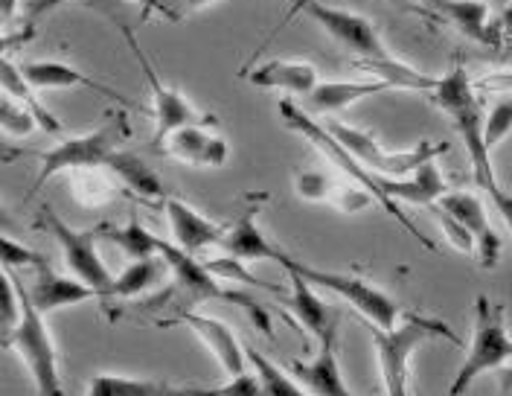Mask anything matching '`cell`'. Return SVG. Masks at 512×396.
I'll use <instances>...</instances> for the list:
<instances>
[{"label":"cell","instance_id":"cell-1","mask_svg":"<svg viewBox=\"0 0 512 396\" xmlns=\"http://www.w3.org/2000/svg\"><path fill=\"white\" fill-rule=\"evenodd\" d=\"M434 102L440 105V111L451 120V126L457 129V134L463 137V146L469 152V161H472V175H475V184L492 201L504 196L507 190L498 184L495 178V169H492V152L486 149L483 143V120H480V105L475 97V88H472V79L466 73V67L457 65L448 70L446 76H440L437 88L431 91Z\"/></svg>","mask_w":512,"mask_h":396},{"label":"cell","instance_id":"cell-2","mask_svg":"<svg viewBox=\"0 0 512 396\" xmlns=\"http://www.w3.org/2000/svg\"><path fill=\"white\" fill-rule=\"evenodd\" d=\"M280 120L286 123L291 132L303 134L315 149H318L320 155L329 161V164H335L338 169H341V175H347V178H352L358 187H364L370 196L376 198L379 204H382L384 213H390L393 219H399V225L405 228V231L414 236L416 242L422 245V248H428V251H437V245H434V239L431 236H425V233L416 228L414 222L402 213V207L396 204V201H390V198L384 196L382 187H379V175L376 172H370L367 166L361 164L352 152H347L332 134L326 132V126L323 123H318L312 114H306L297 102H291V99H280Z\"/></svg>","mask_w":512,"mask_h":396},{"label":"cell","instance_id":"cell-3","mask_svg":"<svg viewBox=\"0 0 512 396\" xmlns=\"http://www.w3.org/2000/svg\"><path fill=\"white\" fill-rule=\"evenodd\" d=\"M367 330H370L373 344H376V356H379V367H382V385L387 396H411L408 394L411 356L425 341L446 338L454 347L463 344L446 321H440L434 315H416V312H405L393 330H382L373 324H367Z\"/></svg>","mask_w":512,"mask_h":396},{"label":"cell","instance_id":"cell-4","mask_svg":"<svg viewBox=\"0 0 512 396\" xmlns=\"http://www.w3.org/2000/svg\"><path fill=\"white\" fill-rule=\"evenodd\" d=\"M128 137H131V129H128L126 114L117 108L105 117L102 126H96L94 132L82 134V137H67L50 152H35V158L41 161V169L35 175V184L30 187V196L38 193L59 172L105 169L108 161L120 152V143Z\"/></svg>","mask_w":512,"mask_h":396},{"label":"cell","instance_id":"cell-5","mask_svg":"<svg viewBox=\"0 0 512 396\" xmlns=\"http://www.w3.org/2000/svg\"><path fill=\"white\" fill-rule=\"evenodd\" d=\"M512 362V338L507 332V309L486 295L475 297V330L466 362L457 367L446 396H463L483 373Z\"/></svg>","mask_w":512,"mask_h":396},{"label":"cell","instance_id":"cell-6","mask_svg":"<svg viewBox=\"0 0 512 396\" xmlns=\"http://www.w3.org/2000/svg\"><path fill=\"white\" fill-rule=\"evenodd\" d=\"M18 283V292H21V321L18 327L3 338V347L15 350L21 356L24 367L30 370L32 382L38 388L41 396H64L62 376H59V356H56V344H53V335L44 324V315L32 306L30 295H27V286L24 280L18 277V271H9Z\"/></svg>","mask_w":512,"mask_h":396},{"label":"cell","instance_id":"cell-7","mask_svg":"<svg viewBox=\"0 0 512 396\" xmlns=\"http://www.w3.org/2000/svg\"><path fill=\"white\" fill-rule=\"evenodd\" d=\"M277 265L283 268H294L300 277H306L315 289H329L338 297H344L347 303H352L361 318L373 327H382V330H393L399 324V318L405 315L399 309V303L393 297L382 292L379 286H373L370 280L358 277V274H344V271H326V268H315V265L300 263L294 260L291 254L280 251L277 257Z\"/></svg>","mask_w":512,"mask_h":396},{"label":"cell","instance_id":"cell-8","mask_svg":"<svg viewBox=\"0 0 512 396\" xmlns=\"http://www.w3.org/2000/svg\"><path fill=\"white\" fill-rule=\"evenodd\" d=\"M38 228L47 231L56 239V245L62 248L64 265H67V271H70L73 277H79L82 283H88L91 289H96L102 300L111 297L114 274L108 271V265L102 263V257H99V251H96V242L102 239V236H99V228L76 231V228H70V225L64 222L62 216H59L50 204L41 207V213H38Z\"/></svg>","mask_w":512,"mask_h":396},{"label":"cell","instance_id":"cell-9","mask_svg":"<svg viewBox=\"0 0 512 396\" xmlns=\"http://www.w3.org/2000/svg\"><path fill=\"white\" fill-rule=\"evenodd\" d=\"M323 126L370 172L387 175V178H408L425 161H434L443 152H448V143H431V140H422V143H416L414 149H405V152H390V149L379 146L376 137L370 132H364V129H352V126L335 123V120H329Z\"/></svg>","mask_w":512,"mask_h":396},{"label":"cell","instance_id":"cell-10","mask_svg":"<svg viewBox=\"0 0 512 396\" xmlns=\"http://www.w3.org/2000/svg\"><path fill=\"white\" fill-rule=\"evenodd\" d=\"M291 15H306L318 24L332 41H338L344 50H350L361 59H390L393 53L387 50L384 38L376 30V24L350 9H335L320 0H297L291 6Z\"/></svg>","mask_w":512,"mask_h":396},{"label":"cell","instance_id":"cell-11","mask_svg":"<svg viewBox=\"0 0 512 396\" xmlns=\"http://www.w3.org/2000/svg\"><path fill=\"white\" fill-rule=\"evenodd\" d=\"M120 30L126 35V44L131 47L137 65H140L146 82H149V88H152V111H155V137H152V149H160V146L166 143V137L172 132H178L181 126H192V123H216V117L198 114L190 99L184 97L181 91L169 88V85L160 79V73L155 70V65H152V59H149L146 50L140 47L137 35L131 33L128 27H120Z\"/></svg>","mask_w":512,"mask_h":396},{"label":"cell","instance_id":"cell-12","mask_svg":"<svg viewBox=\"0 0 512 396\" xmlns=\"http://www.w3.org/2000/svg\"><path fill=\"white\" fill-rule=\"evenodd\" d=\"M288 280H291V292L280 297V306H286L291 312V318L303 327L306 332H312L320 341V347L326 344H338V324H341V312L335 306H329L323 297H318L315 286L300 277L294 268H286Z\"/></svg>","mask_w":512,"mask_h":396},{"label":"cell","instance_id":"cell-13","mask_svg":"<svg viewBox=\"0 0 512 396\" xmlns=\"http://www.w3.org/2000/svg\"><path fill=\"white\" fill-rule=\"evenodd\" d=\"M160 327H187L192 330L204 347L216 356V362L222 364V370L233 379V376H242L248 373L245 362H248V353L245 347L239 344V338L233 335V330L222 324L219 318H210V315H198V312H181L169 321H160Z\"/></svg>","mask_w":512,"mask_h":396},{"label":"cell","instance_id":"cell-14","mask_svg":"<svg viewBox=\"0 0 512 396\" xmlns=\"http://www.w3.org/2000/svg\"><path fill=\"white\" fill-rule=\"evenodd\" d=\"M440 207L446 210L451 219H457L466 231L472 233L480 265L483 268H495L498 260H501V236L492 228L483 201L475 193H463L460 190V193H446V196L440 198Z\"/></svg>","mask_w":512,"mask_h":396},{"label":"cell","instance_id":"cell-15","mask_svg":"<svg viewBox=\"0 0 512 396\" xmlns=\"http://www.w3.org/2000/svg\"><path fill=\"white\" fill-rule=\"evenodd\" d=\"M210 126L216 123H192L181 126L178 132L166 137V143L160 146V152H166L169 158L181 161L187 166H207V169H219L227 164L230 146L219 132H210Z\"/></svg>","mask_w":512,"mask_h":396},{"label":"cell","instance_id":"cell-16","mask_svg":"<svg viewBox=\"0 0 512 396\" xmlns=\"http://www.w3.org/2000/svg\"><path fill=\"white\" fill-rule=\"evenodd\" d=\"M163 210H166V222H169V231H172V242L178 248H184L187 254H201L204 248L210 245H219L224 239V225L219 222H210L207 216H201L195 207L184 204L181 198H166L163 201Z\"/></svg>","mask_w":512,"mask_h":396},{"label":"cell","instance_id":"cell-17","mask_svg":"<svg viewBox=\"0 0 512 396\" xmlns=\"http://www.w3.org/2000/svg\"><path fill=\"white\" fill-rule=\"evenodd\" d=\"M384 91H396V85L376 79V76H370V79H329V82H320L318 88L306 97L303 111L312 117L338 114V111H347L350 105H358L361 99L376 97Z\"/></svg>","mask_w":512,"mask_h":396},{"label":"cell","instance_id":"cell-18","mask_svg":"<svg viewBox=\"0 0 512 396\" xmlns=\"http://www.w3.org/2000/svg\"><path fill=\"white\" fill-rule=\"evenodd\" d=\"M21 70H24L27 82H30L35 91H64V88H88V91H94V94H99V97L111 99V102H117V105H128V99L123 97L120 91L108 88L105 82H96V79H91L88 73H82L79 67L67 65V62H59V59L24 62V65H21Z\"/></svg>","mask_w":512,"mask_h":396},{"label":"cell","instance_id":"cell-19","mask_svg":"<svg viewBox=\"0 0 512 396\" xmlns=\"http://www.w3.org/2000/svg\"><path fill=\"white\" fill-rule=\"evenodd\" d=\"M248 82L256 88H268V91H280L288 97H309L320 85L318 67L312 62H294V59H268L254 70L245 73Z\"/></svg>","mask_w":512,"mask_h":396},{"label":"cell","instance_id":"cell-20","mask_svg":"<svg viewBox=\"0 0 512 396\" xmlns=\"http://www.w3.org/2000/svg\"><path fill=\"white\" fill-rule=\"evenodd\" d=\"M30 300L32 306L41 312V315H50L56 309H64V306H79V303H88L99 297L96 289H91L88 283H82L79 277H62L56 274L50 265L47 268H38L35 271V280L30 286Z\"/></svg>","mask_w":512,"mask_h":396},{"label":"cell","instance_id":"cell-21","mask_svg":"<svg viewBox=\"0 0 512 396\" xmlns=\"http://www.w3.org/2000/svg\"><path fill=\"white\" fill-rule=\"evenodd\" d=\"M259 204H262V201H259ZM259 204H251V207L236 219V225L224 231V239L219 242V248H222L227 257H236V260H242V263H254V260L277 263V257H280L283 248H277L265 233L259 231V225H256Z\"/></svg>","mask_w":512,"mask_h":396},{"label":"cell","instance_id":"cell-22","mask_svg":"<svg viewBox=\"0 0 512 396\" xmlns=\"http://www.w3.org/2000/svg\"><path fill=\"white\" fill-rule=\"evenodd\" d=\"M338 344H326L320 347V353L312 362H288L286 370L303 385V391L309 396H352L350 388L344 385L341 376V364H338Z\"/></svg>","mask_w":512,"mask_h":396},{"label":"cell","instance_id":"cell-23","mask_svg":"<svg viewBox=\"0 0 512 396\" xmlns=\"http://www.w3.org/2000/svg\"><path fill=\"white\" fill-rule=\"evenodd\" d=\"M379 187L382 193L390 201H408V204H434L440 198L446 196V178L437 166V158L434 161H425V164L414 169L408 178H387V175H379Z\"/></svg>","mask_w":512,"mask_h":396},{"label":"cell","instance_id":"cell-24","mask_svg":"<svg viewBox=\"0 0 512 396\" xmlns=\"http://www.w3.org/2000/svg\"><path fill=\"white\" fill-rule=\"evenodd\" d=\"M117 181H123V187H126V193L131 196H137L140 201H146V204H158V201H166V190H163V184H160V178L152 172V166L146 164L140 155H134V152H117L108 166H105Z\"/></svg>","mask_w":512,"mask_h":396},{"label":"cell","instance_id":"cell-25","mask_svg":"<svg viewBox=\"0 0 512 396\" xmlns=\"http://www.w3.org/2000/svg\"><path fill=\"white\" fill-rule=\"evenodd\" d=\"M428 9H434L448 24L475 41L492 44L495 27H489V6L483 0H422Z\"/></svg>","mask_w":512,"mask_h":396},{"label":"cell","instance_id":"cell-26","mask_svg":"<svg viewBox=\"0 0 512 396\" xmlns=\"http://www.w3.org/2000/svg\"><path fill=\"white\" fill-rule=\"evenodd\" d=\"M3 94H6V97L18 99L21 105H27L32 114H35V120H38V126H41L44 132L62 134V123L56 120V114H53L47 105H41V99L35 97V88L27 82V76H24L21 65H15L12 59H6V62H3Z\"/></svg>","mask_w":512,"mask_h":396},{"label":"cell","instance_id":"cell-27","mask_svg":"<svg viewBox=\"0 0 512 396\" xmlns=\"http://www.w3.org/2000/svg\"><path fill=\"white\" fill-rule=\"evenodd\" d=\"M169 271H172V268H169V263H166L160 254L158 257L134 260V263L128 265L120 277H114L111 297L126 300V297H137V295H143V292H152V289H158L160 283H163V277H166Z\"/></svg>","mask_w":512,"mask_h":396},{"label":"cell","instance_id":"cell-28","mask_svg":"<svg viewBox=\"0 0 512 396\" xmlns=\"http://www.w3.org/2000/svg\"><path fill=\"white\" fill-rule=\"evenodd\" d=\"M85 396H178V385L155 382V379H134L117 373H99L88 382Z\"/></svg>","mask_w":512,"mask_h":396},{"label":"cell","instance_id":"cell-29","mask_svg":"<svg viewBox=\"0 0 512 396\" xmlns=\"http://www.w3.org/2000/svg\"><path fill=\"white\" fill-rule=\"evenodd\" d=\"M99 236L120 245L128 257L134 260H143V257H158V236L143 228L134 216L128 219V225L123 228H114V225H99Z\"/></svg>","mask_w":512,"mask_h":396},{"label":"cell","instance_id":"cell-30","mask_svg":"<svg viewBox=\"0 0 512 396\" xmlns=\"http://www.w3.org/2000/svg\"><path fill=\"white\" fill-rule=\"evenodd\" d=\"M245 353H248V362L254 364V373L259 376V385H262L265 396H309L286 367L274 364L254 347H245Z\"/></svg>","mask_w":512,"mask_h":396},{"label":"cell","instance_id":"cell-31","mask_svg":"<svg viewBox=\"0 0 512 396\" xmlns=\"http://www.w3.org/2000/svg\"><path fill=\"white\" fill-rule=\"evenodd\" d=\"M207 265V271L213 274V277H222V280H230V283H239V286H251V289H265V292H283L280 286H274V283H265V280H259L256 274H251L242 260H236V257H216V260H204Z\"/></svg>","mask_w":512,"mask_h":396},{"label":"cell","instance_id":"cell-32","mask_svg":"<svg viewBox=\"0 0 512 396\" xmlns=\"http://www.w3.org/2000/svg\"><path fill=\"white\" fill-rule=\"evenodd\" d=\"M178 396H265V391H262L256 373H242V376H233L227 385H219V388H204V385L181 388L178 385Z\"/></svg>","mask_w":512,"mask_h":396},{"label":"cell","instance_id":"cell-33","mask_svg":"<svg viewBox=\"0 0 512 396\" xmlns=\"http://www.w3.org/2000/svg\"><path fill=\"white\" fill-rule=\"evenodd\" d=\"M0 254H3V271H18V268H47V257L38 254V251H30L27 245L15 242L12 236H3L0 239Z\"/></svg>","mask_w":512,"mask_h":396},{"label":"cell","instance_id":"cell-34","mask_svg":"<svg viewBox=\"0 0 512 396\" xmlns=\"http://www.w3.org/2000/svg\"><path fill=\"white\" fill-rule=\"evenodd\" d=\"M512 132V97H504L483 120V143L492 152Z\"/></svg>","mask_w":512,"mask_h":396},{"label":"cell","instance_id":"cell-35","mask_svg":"<svg viewBox=\"0 0 512 396\" xmlns=\"http://www.w3.org/2000/svg\"><path fill=\"white\" fill-rule=\"evenodd\" d=\"M35 129H41V126H38L30 108L3 94V132L12 134V137H27Z\"/></svg>","mask_w":512,"mask_h":396},{"label":"cell","instance_id":"cell-36","mask_svg":"<svg viewBox=\"0 0 512 396\" xmlns=\"http://www.w3.org/2000/svg\"><path fill=\"white\" fill-rule=\"evenodd\" d=\"M294 190L303 201H326L332 196V181L320 172H300L294 175Z\"/></svg>","mask_w":512,"mask_h":396},{"label":"cell","instance_id":"cell-37","mask_svg":"<svg viewBox=\"0 0 512 396\" xmlns=\"http://www.w3.org/2000/svg\"><path fill=\"white\" fill-rule=\"evenodd\" d=\"M210 3H219V0H160L158 15L163 18V21L178 24V21L190 18V15H195V12L207 9Z\"/></svg>","mask_w":512,"mask_h":396},{"label":"cell","instance_id":"cell-38","mask_svg":"<svg viewBox=\"0 0 512 396\" xmlns=\"http://www.w3.org/2000/svg\"><path fill=\"white\" fill-rule=\"evenodd\" d=\"M437 216H440V225H443V231H446V236L451 239V245H454L457 251H463V254L475 251V239H472V233L466 231L457 219H451L443 207L437 210Z\"/></svg>","mask_w":512,"mask_h":396},{"label":"cell","instance_id":"cell-39","mask_svg":"<svg viewBox=\"0 0 512 396\" xmlns=\"http://www.w3.org/2000/svg\"><path fill=\"white\" fill-rule=\"evenodd\" d=\"M335 204H338L344 213H358V210H364V207L376 204V198L370 196L364 187H358V190L344 187V190H338V193H335Z\"/></svg>","mask_w":512,"mask_h":396},{"label":"cell","instance_id":"cell-40","mask_svg":"<svg viewBox=\"0 0 512 396\" xmlns=\"http://www.w3.org/2000/svg\"><path fill=\"white\" fill-rule=\"evenodd\" d=\"M70 3H79V0H32L30 15L32 18H38V15L56 12V9H62V6H70Z\"/></svg>","mask_w":512,"mask_h":396},{"label":"cell","instance_id":"cell-41","mask_svg":"<svg viewBox=\"0 0 512 396\" xmlns=\"http://www.w3.org/2000/svg\"><path fill=\"white\" fill-rule=\"evenodd\" d=\"M498 33L501 38L512 44V0L510 3H504V12H501V18H498Z\"/></svg>","mask_w":512,"mask_h":396},{"label":"cell","instance_id":"cell-42","mask_svg":"<svg viewBox=\"0 0 512 396\" xmlns=\"http://www.w3.org/2000/svg\"><path fill=\"white\" fill-rule=\"evenodd\" d=\"M495 210H498V216L507 222V228H510V233H512V196L510 193H504V196L495 201Z\"/></svg>","mask_w":512,"mask_h":396},{"label":"cell","instance_id":"cell-43","mask_svg":"<svg viewBox=\"0 0 512 396\" xmlns=\"http://www.w3.org/2000/svg\"><path fill=\"white\" fill-rule=\"evenodd\" d=\"M0 12H3V24L9 27L18 15V0H0Z\"/></svg>","mask_w":512,"mask_h":396},{"label":"cell","instance_id":"cell-44","mask_svg":"<svg viewBox=\"0 0 512 396\" xmlns=\"http://www.w3.org/2000/svg\"><path fill=\"white\" fill-rule=\"evenodd\" d=\"M501 396H512V364L501 370Z\"/></svg>","mask_w":512,"mask_h":396},{"label":"cell","instance_id":"cell-45","mask_svg":"<svg viewBox=\"0 0 512 396\" xmlns=\"http://www.w3.org/2000/svg\"><path fill=\"white\" fill-rule=\"evenodd\" d=\"M131 3H137V6L143 9V18H152V15H158L160 0H131Z\"/></svg>","mask_w":512,"mask_h":396},{"label":"cell","instance_id":"cell-46","mask_svg":"<svg viewBox=\"0 0 512 396\" xmlns=\"http://www.w3.org/2000/svg\"><path fill=\"white\" fill-rule=\"evenodd\" d=\"M501 3H510V0H501Z\"/></svg>","mask_w":512,"mask_h":396}]
</instances>
